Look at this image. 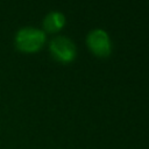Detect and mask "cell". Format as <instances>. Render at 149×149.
<instances>
[{"mask_svg": "<svg viewBox=\"0 0 149 149\" xmlns=\"http://www.w3.org/2000/svg\"><path fill=\"white\" fill-rule=\"evenodd\" d=\"M65 24V16L61 12H51L43 20V27L48 33H57Z\"/></svg>", "mask_w": 149, "mask_h": 149, "instance_id": "obj_4", "label": "cell"}, {"mask_svg": "<svg viewBox=\"0 0 149 149\" xmlns=\"http://www.w3.org/2000/svg\"><path fill=\"white\" fill-rule=\"evenodd\" d=\"M44 42H45L44 31L31 27H26L20 29L15 36V44L17 49L28 54L38 51L44 44Z\"/></svg>", "mask_w": 149, "mask_h": 149, "instance_id": "obj_1", "label": "cell"}, {"mask_svg": "<svg viewBox=\"0 0 149 149\" xmlns=\"http://www.w3.org/2000/svg\"><path fill=\"white\" fill-rule=\"evenodd\" d=\"M86 44L88 49L98 57H108L112 52V43L108 34L102 29L92 30L86 37Z\"/></svg>", "mask_w": 149, "mask_h": 149, "instance_id": "obj_2", "label": "cell"}, {"mask_svg": "<svg viewBox=\"0 0 149 149\" xmlns=\"http://www.w3.org/2000/svg\"><path fill=\"white\" fill-rule=\"evenodd\" d=\"M50 52L54 56L55 59H57L61 63H70L76 58V45L74 43L65 37V36H58L55 37L50 43Z\"/></svg>", "mask_w": 149, "mask_h": 149, "instance_id": "obj_3", "label": "cell"}]
</instances>
